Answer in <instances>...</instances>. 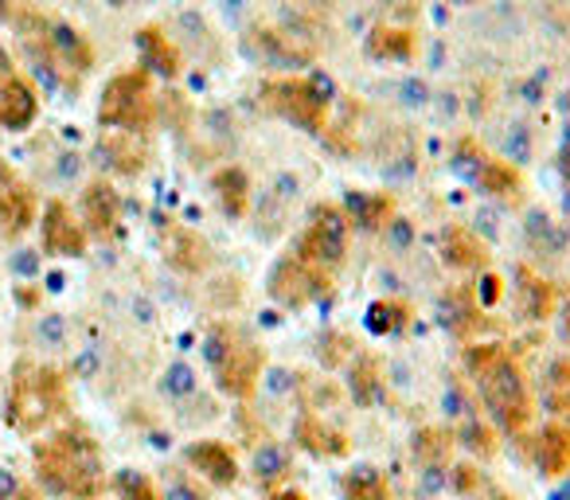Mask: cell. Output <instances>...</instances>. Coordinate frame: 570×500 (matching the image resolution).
I'll return each instance as SVG.
<instances>
[{"mask_svg": "<svg viewBox=\"0 0 570 500\" xmlns=\"http://www.w3.org/2000/svg\"><path fill=\"white\" fill-rule=\"evenodd\" d=\"M519 309H524V317H531V320L551 317L555 313L551 282H544V278H536V274H524V282H519Z\"/></svg>", "mask_w": 570, "mask_h": 500, "instance_id": "obj_26", "label": "cell"}, {"mask_svg": "<svg viewBox=\"0 0 570 500\" xmlns=\"http://www.w3.org/2000/svg\"><path fill=\"white\" fill-rule=\"evenodd\" d=\"M262 102L277 113V118L294 121L302 130H320L325 113H329V95L309 83V78H277L262 87Z\"/></svg>", "mask_w": 570, "mask_h": 500, "instance_id": "obj_6", "label": "cell"}, {"mask_svg": "<svg viewBox=\"0 0 570 500\" xmlns=\"http://www.w3.org/2000/svg\"><path fill=\"white\" fill-rule=\"evenodd\" d=\"M110 4H130V0H110Z\"/></svg>", "mask_w": 570, "mask_h": 500, "instance_id": "obj_44", "label": "cell"}, {"mask_svg": "<svg viewBox=\"0 0 570 500\" xmlns=\"http://www.w3.org/2000/svg\"><path fill=\"white\" fill-rule=\"evenodd\" d=\"M270 500H309V497H305V492H297V489H277Z\"/></svg>", "mask_w": 570, "mask_h": 500, "instance_id": "obj_38", "label": "cell"}, {"mask_svg": "<svg viewBox=\"0 0 570 500\" xmlns=\"http://www.w3.org/2000/svg\"><path fill=\"white\" fill-rule=\"evenodd\" d=\"M344 500H391V485L383 481L380 469L360 466L344 477Z\"/></svg>", "mask_w": 570, "mask_h": 500, "instance_id": "obj_27", "label": "cell"}, {"mask_svg": "<svg viewBox=\"0 0 570 500\" xmlns=\"http://www.w3.org/2000/svg\"><path fill=\"white\" fill-rule=\"evenodd\" d=\"M161 500H204L196 489H188V485H168V492Z\"/></svg>", "mask_w": 570, "mask_h": 500, "instance_id": "obj_36", "label": "cell"}, {"mask_svg": "<svg viewBox=\"0 0 570 500\" xmlns=\"http://www.w3.org/2000/svg\"><path fill=\"white\" fill-rule=\"evenodd\" d=\"M138 47H141V55H145L149 67L161 70V75H176V70H180V55H176V47L168 44V35L161 32V28H141Z\"/></svg>", "mask_w": 570, "mask_h": 500, "instance_id": "obj_22", "label": "cell"}, {"mask_svg": "<svg viewBox=\"0 0 570 500\" xmlns=\"http://www.w3.org/2000/svg\"><path fill=\"white\" fill-rule=\"evenodd\" d=\"M469 500H512V492H508V489H501V485H496L493 477L484 474L481 481H476V489L469 492Z\"/></svg>", "mask_w": 570, "mask_h": 500, "instance_id": "obj_34", "label": "cell"}, {"mask_svg": "<svg viewBox=\"0 0 570 500\" xmlns=\"http://www.w3.org/2000/svg\"><path fill=\"white\" fill-rule=\"evenodd\" d=\"M216 196L223 204L227 216H246V204H251V184L242 176V169H219L216 173Z\"/></svg>", "mask_w": 570, "mask_h": 500, "instance_id": "obj_24", "label": "cell"}, {"mask_svg": "<svg viewBox=\"0 0 570 500\" xmlns=\"http://www.w3.org/2000/svg\"><path fill=\"white\" fill-rule=\"evenodd\" d=\"M368 325H372V333H380V337H387V333H398V328L406 325V305L375 302L372 313H368Z\"/></svg>", "mask_w": 570, "mask_h": 500, "instance_id": "obj_32", "label": "cell"}, {"mask_svg": "<svg viewBox=\"0 0 570 500\" xmlns=\"http://www.w3.org/2000/svg\"><path fill=\"white\" fill-rule=\"evenodd\" d=\"M531 457H536V469L544 477H562L570 469V431L559 423L544 426V431L531 438Z\"/></svg>", "mask_w": 570, "mask_h": 500, "instance_id": "obj_14", "label": "cell"}, {"mask_svg": "<svg viewBox=\"0 0 570 500\" xmlns=\"http://www.w3.org/2000/svg\"><path fill=\"white\" fill-rule=\"evenodd\" d=\"M40 113V95L32 90L28 78L12 70L9 55L0 52V126L4 130H28Z\"/></svg>", "mask_w": 570, "mask_h": 500, "instance_id": "obj_9", "label": "cell"}, {"mask_svg": "<svg viewBox=\"0 0 570 500\" xmlns=\"http://www.w3.org/2000/svg\"><path fill=\"white\" fill-rule=\"evenodd\" d=\"M188 466L196 469L204 481H211V485H234L239 481V461H234V449L231 446H223V442H196V446H188Z\"/></svg>", "mask_w": 570, "mask_h": 500, "instance_id": "obj_12", "label": "cell"}, {"mask_svg": "<svg viewBox=\"0 0 570 500\" xmlns=\"http://www.w3.org/2000/svg\"><path fill=\"white\" fill-rule=\"evenodd\" d=\"M83 216H87V227L95 235H110L113 227H118V216H121L118 192H113L106 181H95L87 192H83Z\"/></svg>", "mask_w": 570, "mask_h": 500, "instance_id": "obj_16", "label": "cell"}, {"mask_svg": "<svg viewBox=\"0 0 570 500\" xmlns=\"http://www.w3.org/2000/svg\"><path fill=\"white\" fill-rule=\"evenodd\" d=\"M63 411V380L55 368L20 363L12 376L9 419L20 434H40Z\"/></svg>", "mask_w": 570, "mask_h": 500, "instance_id": "obj_4", "label": "cell"}, {"mask_svg": "<svg viewBox=\"0 0 570 500\" xmlns=\"http://www.w3.org/2000/svg\"><path fill=\"white\" fill-rule=\"evenodd\" d=\"M35 474L55 497L95 500L102 492V457L83 431H59L35 449Z\"/></svg>", "mask_w": 570, "mask_h": 500, "instance_id": "obj_2", "label": "cell"}, {"mask_svg": "<svg viewBox=\"0 0 570 500\" xmlns=\"http://www.w3.org/2000/svg\"><path fill=\"white\" fill-rule=\"evenodd\" d=\"M4 12H9V0H0V17H4Z\"/></svg>", "mask_w": 570, "mask_h": 500, "instance_id": "obj_42", "label": "cell"}, {"mask_svg": "<svg viewBox=\"0 0 570 500\" xmlns=\"http://www.w3.org/2000/svg\"><path fill=\"white\" fill-rule=\"evenodd\" d=\"M562 333H567L570 340V297H567V309H562Z\"/></svg>", "mask_w": 570, "mask_h": 500, "instance_id": "obj_40", "label": "cell"}, {"mask_svg": "<svg viewBox=\"0 0 570 500\" xmlns=\"http://www.w3.org/2000/svg\"><path fill=\"white\" fill-rule=\"evenodd\" d=\"M113 489H118L121 500H161L153 481H149L145 474H138V469H121V474L113 477Z\"/></svg>", "mask_w": 570, "mask_h": 500, "instance_id": "obj_31", "label": "cell"}, {"mask_svg": "<svg viewBox=\"0 0 570 500\" xmlns=\"http://www.w3.org/2000/svg\"><path fill=\"white\" fill-rule=\"evenodd\" d=\"M208 363L219 391L231 399H251L262 376V348L239 325H216L208 333Z\"/></svg>", "mask_w": 570, "mask_h": 500, "instance_id": "obj_3", "label": "cell"}, {"mask_svg": "<svg viewBox=\"0 0 570 500\" xmlns=\"http://www.w3.org/2000/svg\"><path fill=\"white\" fill-rule=\"evenodd\" d=\"M20 489H24V485L17 481V474H9V469H0V500H12Z\"/></svg>", "mask_w": 570, "mask_h": 500, "instance_id": "obj_35", "label": "cell"}, {"mask_svg": "<svg viewBox=\"0 0 570 500\" xmlns=\"http://www.w3.org/2000/svg\"><path fill=\"white\" fill-rule=\"evenodd\" d=\"M329 285H332V270L309 267V262H302L297 254H289V259L277 262L270 290H274L277 302H285V305H305V302H313V297L329 294Z\"/></svg>", "mask_w": 570, "mask_h": 500, "instance_id": "obj_8", "label": "cell"}, {"mask_svg": "<svg viewBox=\"0 0 570 500\" xmlns=\"http://www.w3.org/2000/svg\"><path fill=\"white\" fill-rule=\"evenodd\" d=\"M254 474H259V481L266 489H274V485H282L289 477V454L282 446H262V454L254 457Z\"/></svg>", "mask_w": 570, "mask_h": 500, "instance_id": "obj_28", "label": "cell"}, {"mask_svg": "<svg viewBox=\"0 0 570 500\" xmlns=\"http://www.w3.org/2000/svg\"><path fill=\"white\" fill-rule=\"evenodd\" d=\"M348 231H352V224H348V216L340 211V207L325 204L313 211L309 227H305V235L297 239V259L309 262V267H320V270H332L340 259H344L348 250Z\"/></svg>", "mask_w": 570, "mask_h": 500, "instance_id": "obj_7", "label": "cell"}, {"mask_svg": "<svg viewBox=\"0 0 570 500\" xmlns=\"http://www.w3.org/2000/svg\"><path fill=\"white\" fill-rule=\"evenodd\" d=\"M165 259L173 262L176 270L184 274H196V270L208 267V242L199 239V235L184 231V227H168L165 231Z\"/></svg>", "mask_w": 570, "mask_h": 500, "instance_id": "obj_17", "label": "cell"}, {"mask_svg": "<svg viewBox=\"0 0 570 500\" xmlns=\"http://www.w3.org/2000/svg\"><path fill=\"white\" fill-rule=\"evenodd\" d=\"M562 161H567V176H570V145H567V156H562Z\"/></svg>", "mask_w": 570, "mask_h": 500, "instance_id": "obj_43", "label": "cell"}, {"mask_svg": "<svg viewBox=\"0 0 570 500\" xmlns=\"http://www.w3.org/2000/svg\"><path fill=\"white\" fill-rule=\"evenodd\" d=\"M410 449H415V461L423 466V474H430V477L450 474V457H453L450 431H441V426H423V431L415 434V442H410Z\"/></svg>", "mask_w": 570, "mask_h": 500, "instance_id": "obj_15", "label": "cell"}, {"mask_svg": "<svg viewBox=\"0 0 570 500\" xmlns=\"http://www.w3.org/2000/svg\"><path fill=\"white\" fill-rule=\"evenodd\" d=\"M544 399L551 411H570V360L562 356V360L551 363V371H547V383H544Z\"/></svg>", "mask_w": 570, "mask_h": 500, "instance_id": "obj_29", "label": "cell"}, {"mask_svg": "<svg viewBox=\"0 0 570 500\" xmlns=\"http://www.w3.org/2000/svg\"><path fill=\"white\" fill-rule=\"evenodd\" d=\"M102 153H106V164L118 169V173L133 176L145 169V145H141V133H121V130H110V138L102 141Z\"/></svg>", "mask_w": 570, "mask_h": 500, "instance_id": "obj_19", "label": "cell"}, {"mask_svg": "<svg viewBox=\"0 0 570 500\" xmlns=\"http://www.w3.org/2000/svg\"><path fill=\"white\" fill-rule=\"evenodd\" d=\"M12 267H17L20 274H35V270H40V259H35V254H17Z\"/></svg>", "mask_w": 570, "mask_h": 500, "instance_id": "obj_37", "label": "cell"}, {"mask_svg": "<svg viewBox=\"0 0 570 500\" xmlns=\"http://www.w3.org/2000/svg\"><path fill=\"white\" fill-rule=\"evenodd\" d=\"M9 184H12V169H9L4 161H0V188H9Z\"/></svg>", "mask_w": 570, "mask_h": 500, "instance_id": "obj_39", "label": "cell"}, {"mask_svg": "<svg viewBox=\"0 0 570 500\" xmlns=\"http://www.w3.org/2000/svg\"><path fill=\"white\" fill-rule=\"evenodd\" d=\"M352 395L360 399L363 406H372L375 399L383 395V380H380V363L375 360H360L352 368Z\"/></svg>", "mask_w": 570, "mask_h": 500, "instance_id": "obj_30", "label": "cell"}, {"mask_svg": "<svg viewBox=\"0 0 570 500\" xmlns=\"http://www.w3.org/2000/svg\"><path fill=\"white\" fill-rule=\"evenodd\" d=\"M294 442L313 457H344L348 454L344 434H340L337 426H329L320 414H313V411H305L294 423Z\"/></svg>", "mask_w": 570, "mask_h": 500, "instance_id": "obj_13", "label": "cell"}, {"mask_svg": "<svg viewBox=\"0 0 570 500\" xmlns=\"http://www.w3.org/2000/svg\"><path fill=\"white\" fill-rule=\"evenodd\" d=\"M391 199L387 196H372V192H363V196H352L348 204V224L355 227H368V231H380V227L391 224Z\"/></svg>", "mask_w": 570, "mask_h": 500, "instance_id": "obj_25", "label": "cell"}, {"mask_svg": "<svg viewBox=\"0 0 570 500\" xmlns=\"http://www.w3.org/2000/svg\"><path fill=\"white\" fill-rule=\"evenodd\" d=\"M410 52H415V32L410 28L380 24L368 35V55L372 59H410Z\"/></svg>", "mask_w": 570, "mask_h": 500, "instance_id": "obj_20", "label": "cell"}, {"mask_svg": "<svg viewBox=\"0 0 570 500\" xmlns=\"http://www.w3.org/2000/svg\"><path fill=\"white\" fill-rule=\"evenodd\" d=\"M156 118V98L149 70H121L106 83L102 106H98V121L106 130L121 133H145Z\"/></svg>", "mask_w": 570, "mask_h": 500, "instance_id": "obj_5", "label": "cell"}, {"mask_svg": "<svg viewBox=\"0 0 570 500\" xmlns=\"http://www.w3.org/2000/svg\"><path fill=\"white\" fill-rule=\"evenodd\" d=\"M465 442H469V446H473V449H481L484 457L496 454L493 431H489V426H481V423H469V426H465Z\"/></svg>", "mask_w": 570, "mask_h": 500, "instance_id": "obj_33", "label": "cell"}, {"mask_svg": "<svg viewBox=\"0 0 570 500\" xmlns=\"http://www.w3.org/2000/svg\"><path fill=\"white\" fill-rule=\"evenodd\" d=\"M12 500H35V492H28V489H20V492H17V497H12Z\"/></svg>", "mask_w": 570, "mask_h": 500, "instance_id": "obj_41", "label": "cell"}, {"mask_svg": "<svg viewBox=\"0 0 570 500\" xmlns=\"http://www.w3.org/2000/svg\"><path fill=\"white\" fill-rule=\"evenodd\" d=\"M446 259L461 270H481L484 262H489V250H484V242L476 239L473 231L450 227V231H446Z\"/></svg>", "mask_w": 570, "mask_h": 500, "instance_id": "obj_21", "label": "cell"}, {"mask_svg": "<svg viewBox=\"0 0 570 500\" xmlns=\"http://www.w3.org/2000/svg\"><path fill=\"white\" fill-rule=\"evenodd\" d=\"M35 216V196L28 188H20L17 181L9 188H0V235H20L28 231Z\"/></svg>", "mask_w": 570, "mask_h": 500, "instance_id": "obj_18", "label": "cell"}, {"mask_svg": "<svg viewBox=\"0 0 570 500\" xmlns=\"http://www.w3.org/2000/svg\"><path fill=\"white\" fill-rule=\"evenodd\" d=\"M44 250L52 254H63V259H78L83 250H87V231L70 216V207L52 199L44 211Z\"/></svg>", "mask_w": 570, "mask_h": 500, "instance_id": "obj_10", "label": "cell"}, {"mask_svg": "<svg viewBox=\"0 0 570 500\" xmlns=\"http://www.w3.org/2000/svg\"><path fill=\"white\" fill-rule=\"evenodd\" d=\"M465 368L469 376L476 380L481 388V399L489 406V414L496 419V426L508 434H524L531 426V391H527V380L519 363L512 360V352L504 345H469L465 348Z\"/></svg>", "mask_w": 570, "mask_h": 500, "instance_id": "obj_1", "label": "cell"}, {"mask_svg": "<svg viewBox=\"0 0 570 500\" xmlns=\"http://www.w3.org/2000/svg\"><path fill=\"white\" fill-rule=\"evenodd\" d=\"M44 55L55 67H70V70H87L95 63V47L87 44V35L70 24H47L44 32Z\"/></svg>", "mask_w": 570, "mask_h": 500, "instance_id": "obj_11", "label": "cell"}, {"mask_svg": "<svg viewBox=\"0 0 570 500\" xmlns=\"http://www.w3.org/2000/svg\"><path fill=\"white\" fill-rule=\"evenodd\" d=\"M476 184H481L484 192H493V196L501 199H516L519 196V173L512 169L508 161H501V156H489V161H481V169H476Z\"/></svg>", "mask_w": 570, "mask_h": 500, "instance_id": "obj_23", "label": "cell"}]
</instances>
